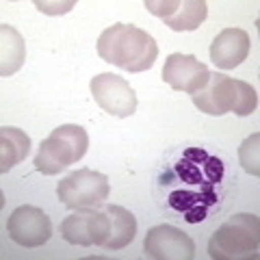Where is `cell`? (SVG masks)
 I'll use <instances>...</instances> for the list:
<instances>
[{
    "instance_id": "obj_7",
    "label": "cell",
    "mask_w": 260,
    "mask_h": 260,
    "mask_svg": "<svg viewBox=\"0 0 260 260\" xmlns=\"http://www.w3.org/2000/svg\"><path fill=\"white\" fill-rule=\"evenodd\" d=\"M91 95L102 111L113 117H130L137 111V93L126 78L111 72L98 74L91 78Z\"/></svg>"
},
{
    "instance_id": "obj_13",
    "label": "cell",
    "mask_w": 260,
    "mask_h": 260,
    "mask_svg": "<svg viewBox=\"0 0 260 260\" xmlns=\"http://www.w3.org/2000/svg\"><path fill=\"white\" fill-rule=\"evenodd\" d=\"M249 54V35L243 28H223L210 44V61L221 70H234Z\"/></svg>"
},
{
    "instance_id": "obj_15",
    "label": "cell",
    "mask_w": 260,
    "mask_h": 260,
    "mask_svg": "<svg viewBox=\"0 0 260 260\" xmlns=\"http://www.w3.org/2000/svg\"><path fill=\"white\" fill-rule=\"evenodd\" d=\"M104 210L109 213L111 217V232H109V239L104 243V249L109 251H117V249H124L126 245L135 241V234H137V219L135 215L130 213L128 208L124 206H115V204H109L104 206Z\"/></svg>"
},
{
    "instance_id": "obj_6",
    "label": "cell",
    "mask_w": 260,
    "mask_h": 260,
    "mask_svg": "<svg viewBox=\"0 0 260 260\" xmlns=\"http://www.w3.org/2000/svg\"><path fill=\"white\" fill-rule=\"evenodd\" d=\"M111 232V217L107 210L78 208L74 215L65 217L61 221V237L70 245L91 247L104 245Z\"/></svg>"
},
{
    "instance_id": "obj_17",
    "label": "cell",
    "mask_w": 260,
    "mask_h": 260,
    "mask_svg": "<svg viewBox=\"0 0 260 260\" xmlns=\"http://www.w3.org/2000/svg\"><path fill=\"white\" fill-rule=\"evenodd\" d=\"M0 74L3 76H11L15 74L22 63L24 56H26V48H24V39L18 30L9 24H3L0 26Z\"/></svg>"
},
{
    "instance_id": "obj_3",
    "label": "cell",
    "mask_w": 260,
    "mask_h": 260,
    "mask_svg": "<svg viewBox=\"0 0 260 260\" xmlns=\"http://www.w3.org/2000/svg\"><path fill=\"white\" fill-rule=\"evenodd\" d=\"M260 247V219L241 213L230 217L217 228L208 241V256L213 260H241L258 258Z\"/></svg>"
},
{
    "instance_id": "obj_5",
    "label": "cell",
    "mask_w": 260,
    "mask_h": 260,
    "mask_svg": "<svg viewBox=\"0 0 260 260\" xmlns=\"http://www.w3.org/2000/svg\"><path fill=\"white\" fill-rule=\"evenodd\" d=\"M109 178L93 169L72 172L56 184V195L68 208H98L109 200Z\"/></svg>"
},
{
    "instance_id": "obj_12",
    "label": "cell",
    "mask_w": 260,
    "mask_h": 260,
    "mask_svg": "<svg viewBox=\"0 0 260 260\" xmlns=\"http://www.w3.org/2000/svg\"><path fill=\"white\" fill-rule=\"evenodd\" d=\"M208 78L210 70L202 61L195 59L193 54L174 52L167 56L165 65H162V80L176 91L193 95L208 83Z\"/></svg>"
},
{
    "instance_id": "obj_10",
    "label": "cell",
    "mask_w": 260,
    "mask_h": 260,
    "mask_svg": "<svg viewBox=\"0 0 260 260\" xmlns=\"http://www.w3.org/2000/svg\"><path fill=\"white\" fill-rule=\"evenodd\" d=\"M7 232L11 241L22 247H42L52 234V223L42 208L18 206L7 221Z\"/></svg>"
},
{
    "instance_id": "obj_8",
    "label": "cell",
    "mask_w": 260,
    "mask_h": 260,
    "mask_svg": "<svg viewBox=\"0 0 260 260\" xmlns=\"http://www.w3.org/2000/svg\"><path fill=\"white\" fill-rule=\"evenodd\" d=\"M143 251L154 260H191L195 258V243L182 230L160 223L150 228L145 234Z\"/></svg>"
},
{
    "instance_id": "obj_4",
    "label": "cell",
    "mask_w": 260,
    "mask_h": 260,
    "mask_svg": "<svg viewBox=\"0 0 260 260\" xmlns=\"http://www.w3.org/2000/svg\"><path fill=\"white\" fill-rule=\"evenodd\" d=\"M89 150V135L83 126L63 124L54 128L39 145L35 156V169L39 174L54 176L63 167L74 165Z\"/></svg>"
},
{
    "instance_id": "obj_18",
    "label": "cell",
    "mask_w": 260,
    "mask_h": 260,
    "mask_svg": "<svg viewBox=\"0 0 260 260\" xmlns=\"http://www.w3.org/2000/svg\"><path fill=\"white\" fill-rule=\"evenodd\" d=\"M260 133L249 135L239 148V162L251 176H260Z\"/></svg>"
},
{
    "instance_id": "obj_1",
    "label": "cell",
    "mask_w": 260,
    "mask_h": 260,
    "mask_svg": "<svg viewBox=\"0 0 260 260\" xmlns=\"http://www.w3.org/2000/svg\"><path fill=\"white\" fill-rule=\"evenodd\" d=\"M98 54L126 72L150 70L158 56V46L150 32L133 24H113L98 37Z\"/></svg>"
},
{
    "instance_id": "obj_2",
    "label": "cell",
    "mask_w": 260,
    "mask_h": 260,
    "mask_svg": "<svg viewBox=\"0 0 260 260\" xmlns=\"http://www.w3.org/2000/svg\"><path fill=\"white\" fill-rule=\"evenodd\" d=\"M191 98L195 107L206 115L234 113L239 117H247L258 109V93L254 87L247 85L245 80L213 74V72H210L208 83Z\"/></svg>"
},
{
    "instance_id": "obj_14",
    "label": "cell",
    "mask_w": 260,
    "mask_h": 260,
    "mask_svg": "<svg viewBox=\"0 0 260 260\" xmlns=\"http://www.w3.org/2000/svg\"><path fill=\"white\" fill-rule=\"evenodd\" d=\"M217 186H191V189H176L169 193V206L184 215L186 223H200L206 219V210L217 204Z\"/></svg>"
},
{
    "instance_id": "obj_9",
    "label": "cell",
    "mask_w": 260,
    "mask_h": 260,
    "mask_svg": "<svg viewBox=\"0 0 260 260\" xmlns=\"http://www.w3.org/2000/svg\"><path fill=\"white\" fill-rule=\"evenodd\" d=\"M143 7L178 32L200 28L208 15L204 0H145Z\"/></svg>"
},
{
    "instance_id": "obj_16",
    "label": "cell",
    "mask_w": 260,
    "mask_h": 260,
    "mask_svg": "<svg viewBox=\"0 0 260 260\" xmlns=\"http://www.w3.org/2000/svg\"><path fill=\"white\" fill-rule=\"evenodd\" d=\"M30 152V137L20 128H0V172L7 174L11 167L22 162Z\"/></svg>"
},
{
    "instance_id": "obj_11",
    "label": "cell",
    "mask_w": 260,
    "mask_h": 260,
    "mask_svg": "<svg viewBox=\"0 0 260 260\" xmlns=\"http://www.w3.org/2000/svg\"><path fill=\"white\" fill-rule=\"evenodd\" d=\"M174 174L186 186H198V189L219 186V182L223 180V162L202 148H189L176 162Z\"/></svg>"
}]
</instances>
